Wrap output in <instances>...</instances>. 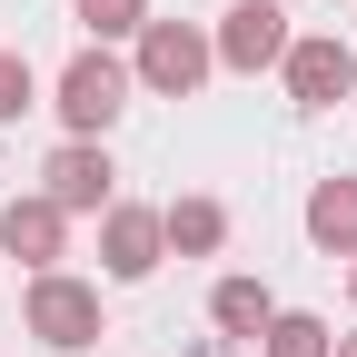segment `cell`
I'll use <instances>...</instances> for the list:
<instances>
[{
	"instance_id": "ba28073f",
	"label": "cell",
	"mask_w": 357,
	"mask_h": 357,
	"mask_svg": "<svg viewBox=\"0 0 357 357\" xmlns=\"http://www.w3.org/2000/svg\"><path fill=\"white\" fill-rule=\"evenodd\" d=\"M159 248H169V229L149 208H109V278H149Z\"/></svg>"
},
{
	"instance_id": "4fadbf2b",
	"label": "cell",
	"mask_w": 357,
	"mask_h": 357,
	"mask_svg": "<svg viewBox=\"0 0 357 357\" xmlns=\"http://www.w3.org/2000/svg\"><path fill=\"white\" fill-rule=\"evenodd\" d=\"M79 20L100 40H119V30H149V0H79Z\"/></svg>"
},
{
	"instance_id": "8992f818",
	"label": "cell",
	"mask_w": 357,
	"mask_h": 357,
	"mask_svg": "<svg viewBox=\"0 0 357 357\" xmlns=\"http://www.w3.org/2000/svg\"><path fill=\"white\" fill-rule=\"evenodd\" d=\"M40 178H50V199H60V208H109V178H119V169H109V149L70 139L50 169H40Z\"/></svg>"
},
{
	"instance_id": "277c9868",
	"label": "cell",
	"mask_w": 357,
	"mask_h": 357,
	"mask_svg": "<svg viewBox=\"0 0 357 357\" xmlns=\"http://www.w3.org/2000/svg\"><path fill=\"white\" fill-rule=\"evenodd\" d=\"M139 79L169 89V100H189V89L208 79V40L178 30V20H149V40H139Z\"/></svg>"
},
{
	"instance_id": "7c38bea8",
	"label": "cell",
	"mask_w": 357,
	"mask_h": 357,
	"mask_svg": "<svg viewBox=\"0 0 357 357\" xmlns=\"http://www.w3.org/2000/svg\"><path fill=\"white\" fill-rule=\"evenodd\" d=\"M268 357H328V328L318 318H268Z\"/></svg>"
},
{
	"instance_id": "8fae6325",
	"label": "cell",
	"mask_w": 357,
	"mask_h": 357,
	"mask_svg": "<svg viewBox=\"0 0 357 357\" xmlns=\"http://www.w3.org/2000/svg\"><path fill=\"white\" fill-rule=\"evenodd\" d=\"M159 229H169V248H218V238H229V208H218V199H178Z\"/></svg>"
},
{
	"instance_id": "30bf717a",
	"label": "cell",
	"mask_w": 357,
	"mask_h": 357,
	"mask_svg": "<svg viewBox=\"0 0 357 357\" xmlns=\"http://www.w3.org/2000/svg\"><path fill=\"white\" fill-rule=\"evenodd\" d=\"M307 238L318 248H357V178H328V189L307 199Z\"/></svg>"
},
{
	"instance_id": "9c48e42d",
	"label": "cell",
	"mask_w": 357,
	"mask_h": 357,
	"mask_svg": "<svg viewBox=\"0 0 357 357\" xmlns=\"http://www.w3.org/2000/svg\"><path fill=\"white\" fill-rule=\"evenodd\" d=\"M208 318L229 328V337H268V318H278V298H268L258 278H229V288L208 298Z\"/></svg>"
},
{
	"instance_id": "5bb4252c",
	"label": "cell",
	"mask_w": 357,
	"mask_h": 357,
	"mask_svg": "<svg viewBox=\"0 0 357 357\" xmlns=\"http://www.w3.org/2000/svg\"><path fill=\"white\" fill-rule=\"evenodd\" d=\"M20 109H30V60H20V50H0V129H10Z\"/></svg>"
},
{
	"instance_id": "9a60e30c",
	"label": "cell",
	"mask_w": 357,
	"mask_h": 357,
	"mask_svg": "<svg viewBox=\"0 0 357 357\" xmlns=\"http://www.w3.org/2000/svg\"><path fill=\"white\" fill-rule=\"evenodd\" d=\"M337 357H357V337H337Z\"/></svg>"
},
{
	"instance_id": "52a82bcc",
	"label": "cell",
	"mask_w": 357,
	"mask_h": 357,
	"mask_svg": "<svg viewBox=\"0 0 357 357\" xmlns=\"http://www.w3.org/2000/svg\"><path fill=\"white\" fill-rule=\"evenodd\" d=\"M60 218H70L60 199H10V218H0V248H10L20 268H50V258H60Z\"/></svg>"
},
{
	"instance_id": "7a4b0ae2",
	"label": "cell",
	"mask_w": 357,
	"mask_h": 357,
	"mask_svg": "<svg viewBox=\"0 0 357 357\" xmlns=\"http://www.w3.org/2000/svg\"><path fill=\"white\" fill-rule=\"evenodd\" d=\"M30 337L60 347V357H70V347H100V298H89L79 278H40V288H30Z\"/></svg>"
},
{
	"instance_id": "6da1fadb",
	"label": "cell",
	"mask_w": 357,
	"mask_h": 357,
	"mask_svg": "<svg viewBox=\"0 0 357 357\" xmlns=\"http://www.w3.org/2000/svg\"><path fill=\"white\" fill-rule=\"evenodd\" d=\"M119 109H129V70H119L109 50H79V60L60 70V119L79 129V139H100Z\"/></svg>"
},
{
	"instance_id": "3957f363",
	"label": "cell",
	"mask_w": 357,
	"mask_h": 357,
	"mask_svg": "<svg viewBox=\"0 0 357 357\" xmlns=\"http://www.w3.org/2000/svg\"><path fill=\"white\" fill-rule=\"evenodd\" d=\"M288 89H298V109H337V100H357L347 40H288Z\"/></svg>"
},
{
	"instance_id": "5b68a950",
	"label": "cell",
	"mask_w": 357,
	"mask_h": 357,
	"mask_svg": "<svg viewBox=\"0 0 357 357\" xmlns=\"http://www.w3.org/2000/svg\"><path fill=\"white\" fill-rule=\"evenodd\" d=\"M218 60H229V70H268V60H288V10H278V0H238L229 30H218Z\"/></svg>"
}]
</instances>
